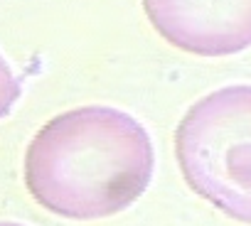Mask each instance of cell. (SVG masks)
Wrapping results in <instances>:
<instances>
[{
	"mask_svg": "<svg viewBox=\"0 0 251 226\" xmlns=\"http://www.w3.org/2000/svg\"><path fill=\"white\" fill-rule=\"evenodd\" d=\"M155 153L141 121L81 106L45 123L25 153V184L47 211L91 221L128 209L148 189Z\"/></svg>",
	"mask_w": 251,
	"mask_h": 226,
	"instance_id": "1",
	"label": "cell"
},
{
	"mask_svg": "<svg viewBox=\"0 0 251 226\" xmlns=\"http://www.w3.org/2000/svg\"><path fill=\"white\" fill-rule=\"evenodd\" d=\"M175 158L195 194L251 226V84L195 101L175 131Z\"/></svg>",
	"mask_w": 251,
	"mask_h": 226,
	"instance_id": "2",
	"label": "cell"
},
{
	"mask_svg": "<svg viewBox=\"0 0 251 226\" xmlns=\"http://www.w3.org/2000/svg\"><path fill=\"white\" fill-rule=\"evenodd\" d=\"M155 32L197 57H229L251 47V0H143Z\"/></svg>",
	"mask_w": 251,
	"mask_h": 226,
	"instance_id": "3",
	"label": "cell"
},
{
	"mask_svg": "<svg viewBox=\"0 0 251 226\" xmlns=\"http://www.w3.org/2000/svg\"><path fill=\"white\" fill-rule=\"evenodd\" d=\"M23 96V86L15 76V71L10 69V64L5 62V57L0 54V118H8L15 103Z\"/></svg>",
	"mask_w": 251,
	"mask_h": 226,
	"instance_id": "4",
	"label": "cell"
},
{
	"mask_svg": "<svg viewBox=\"0 0 251 226\" xmlns=\"http://www.w3.org/2000/svg\"><path fill=\"white\" fill-rule=\"evenodd\" d=\"M0 226H25V224H18V221H0Z\"/></svg>",
	"mask_w": 251,
	"mask_h": 226,
	"instance_id": "5",
	"label": "cell"
}]
</instances>
